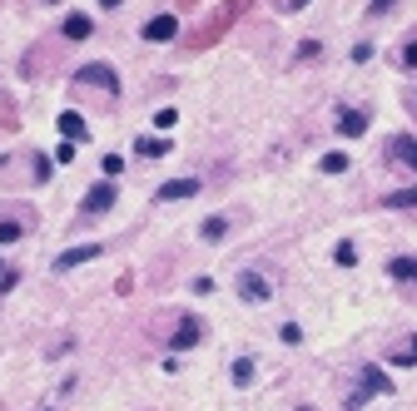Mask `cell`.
<instances>
[{
    "label": "cell",
    "mask_w": 417,
    "mask_h": 411,
    "mask_svg": "<svg viewBox=\"0 0 417 411\" xmlns=\"http://www.w3.org/2000/svg\"><path fill=\"white\" fill-rule=\"evenodd\" d=\"M194 342H199V322H194V317H184V322L174 327V347H194Z\"/></svg>",
    "instance_id": "12"
},
{
    "label": "cell",
    "mask_w": 417,
    "mask_h": 411,
    "mask_svg": "<svg viewBox=\"0 0 417 411\" xmlns=\"http://www.w3.org/2000/svg\"><path fill=\"white\" fill-rule=\"evenodd\" d=\"M90 35H94V20L90 15H70L65 20V40H90Z\"/></svg>",
    "instance_id": "10"
},
{
    "label": "cell",
    "mask_w": 417,
    "mask_h": 411,
    "mask_svg": "<svg viewBox=\"0 0 417 411\" xmlns=\"http://www.w3.org/2000/svg\"><path fill=\"white\" fill-rule=\"evenodd\" d=\"M393 6H397V0H373V15H378V10H393Z\"/></svg>",
    "instance_id": "25"
},
{
    "label": "cell",
    "mask_w": 417,
    "mask_h": 411,
    "mask_svg": "<svg viewBox=\"0 0 417 411\" xmlns=\"http://www.w3.org/2000/svg\"><path fill=\"white\" fill-rule=\"evenodd\" d=\"M60 134H65L70 144H80V139H85V120H80L75 109H65V114H60Z\"/></svg>",
    "instance_id": "9"
},
{
    "label": "cell",
    "mask_w": 417,
    "mask_h": 411,
    "mask_svg": "<svg viewBox=\"0 0 417 411\" xmlns=\"http://www.w3.org/2000/svg\"><path fill=\"white\" fill-rule=\"evenodd\" d=\"M397 282H417V258H393V268H388Z\"/></svg>",
    "instance_id": "13"
},
{
    "label": "cell",
    "mask_w": 417,
    "mask_h": 411,
    "mask_svg": "<svg viewBox=\"0 0 417 411\" xmlns=\"http://www.w3.org/2000/svg\"><path fill=\"white\" fill-rule=\"evenodd\" d=\"M80 80H90V85H104L110 94H120V80H115V70H104V65H85V70H80Z\"/></svg>",
    "instance_id": "6"
},
{
    "label": "cell",
    "mask_w": 417,
    "mask_h": 411,
    "mask_svg": "<svg viewBox=\"0 0 417 411\" xmlns=\"http://www.w3.org/2000/svg\"><path fill=\"white\" fill-rule=\"evenodd\" d=\"M110 203H115V184H94V189L85 194V208H80V213H90V218H94V213H104Z\"/></svg>",
    "instance_id": "1"
},
{
    "label": "cell",
    "mask_w": 417,
    "mask_h": 411,
    "mask_svg": "<svg viewBox=\"0 0 417 411\" xmlns=\"http://www.w3.org/2000/svg\"><path fill=\"white\" fill-rule=\"evenodd\" d=\"M362 391H383V396H388V391H393V382H388L378 367H362Z\"/></svg>",
    "instance_id": "11"
},
{
    "label": "cell",
    "mask_w": 417,
    "mask_h": 411,
    "mask_svg": "<svg viewBox=\"0 0 417 411\" xmlns=\"http://www.w3.org/2000/svg\"><path fill=\"white\" fill-rule=\"evenodd\" d=\"M298 6H308V0H293V10H298Z\"/></svg>",
    "instance_id": "27"
},
{
    "label": "cell",
    "mask_w": 417,
    "mask_h": 411,
    "mask_svg": "<svg viewBox=\"0 0 417 411\" xmlns=\"http://www.w3.org/2000/svg\"><path fill=\"white\" fill-rule=\"evenodd\" d=\"M278 337H283V342H298L303 332H298V322H283V327H278Z\"/></svg>",
    "instance_id": "22"
},
{
    "label": "cell",
    "mask_w": 417,
    "mask_h": 411,
    "mask_svg": "<svg viewBox=\"0 0 417 411\" xmlns=\"http://www.w3.org/2000/svg\"><path fill=\"white\" fill-rule=\"evenodd\" d=\"M99 6H104V10H115V6H120V0H99Z\"/></svg>",
    "instance_id": "26"
},
{
    "label": "cell",
    "mask_w": 417,
    "mask_h": 411,
    "mask_svg": "<svg viewBox=\"0 0 417 411\" xmlns=\"http://www.w3.org/2000/svg\"><path fill=\"white\" fill-rule=\"evenodd\" d=\"M174 120H179L174 109H160V114H154V124H160V129H174Z\"/></svg>",
    "instance_id": "21"
},
{
    "label": "cell",
    "mask_w": 417,
    "mask_h": 411,
    "mask_svg": "<svg viewBox=\"0 0 417 411\" xmlns=\"http://www.w3.org/2000/svg\"><path fill=\"white\" fill-rule=\"evenodd\" d=\"M343 168H348L343 154H328V159H323V173H343Z\"/></svg>",
    "instance_id": "19"
},
{
    "label": "cell",
    "mask_w": 417,
    "mask_h": 411,
    "mask_svg": "<svg viewBox=\"0 0 417 411\" xmlns=\"http://www.w3.org/2000/svg\"><path fill=\"white\" fill-rule=\"evenodd\" d=\"M179 30V15H154L149 25H144V40H154V45H160V40H169Z\"/></svg>",
    "instance_id": "5"
},
{
    "label": "cell",
    "mask_w": 417,
    "mask_h": 411,
    "mask_svg": "<svg viewBox=\"0 0 417 411\" xmlns=\"http://www.w3.org/2000/svg\"><path fill=\"white\" fill-rule=\"evenodd\" d=\"M239 298H243V303H269V282L258 277V273H243V277H239Z\"/></svg>",
    "instance_id": "2"
},
{
    "label": "cell",
    "mask_w": 417,
    "mask_h": 411,
    "mask_svg": "<svg viewBox=\"0 0 417 411\" xmlns=\"http://www.w3.org/2000/svg\"><path fill=\"white\" fill-rule=\"evenodd\" d=\"M338 129H343L348 139H358L362 129H368V114H362V109H343V114H338Z\"/></svg>",
    "instance_id": "7"
},
{
    "label": "cell",
    "mask_w": 417,
    "mask_h": 411,
    "mask_svg": "<svg viewBox=\"0 0 417 411\" xmlns=\"http://www.w3.org/2000/svg\"><path fill=\"white\" fill-rule=\"evenodd\" d=\"M90 258H99V243H80V248L60 253V258H55V273H65V268H75V263H90Z\"/></svg>",
    "instance_id": "4"
},
{
    "label": "cell",
    "mask_w": 417,
    "mask_h": 411,
    "mask_svg": "<svg viewBox=\"0 0 417 411\" xmlns=\"http://www.w3.org/2000/svg\"><path fill=\"white\" fill-rule=\"evenodd\" d=\"M199 194V179H169L160 184V203H174V199H194Z\"/></svg>",
    "instance_id": "3"
},
{
    "label": "cell",
    "mask_w": 417,
    "mask_h": 411,
    "mask_svg": "<svg viewBox=\"0 0 417 411\" xmlns=\"http://www.w3.org/2000/svg\"><path fill=\"white\" fill-rule=\"evenodd\" d=\"M393 362H417V342H412V347H402V352H397Z\"/></svg>",
    "instance_id": "23"
},
{
    "label": "cell",
    "mask_w": 417,
    "mask_h": 411,
    "mask_svg": "<svg viewBox=\"0 0 417 411\" xmlns=\"http://www.w3.org/2000/svg\"><path fill=\"white\" fill-rule=\"evenodd\" d=\"M20 238V223L15 218H0V243H15Z\"/></svg>",
    "instance_id": "18"
},
{
    "label": "cell",
    "mask_w": 417,
    "mask_h": 411,
    "mask_svg": "<svg viewBox=\"0 0 417 411\" xmlns=\"http://www.w3.org/2000/svg\"><path fill=\"white\" fill-rule=\"evenodd\" d=\"M338 263L353 268V263H358V248H353V243H338Z\"/></svg>",
    "instance_id": "20"
},
{
    "label": "cell",
    "mask_w": 417,
    "mask_h": 411,
    "mask_svg": "<svg viewBox=\"0 0 417 411\" xmlns=\"http://www.w3.org/2000/svg\"><path fill=\"white\" fill-rule=\"evenodd\" d=\"M169 149V139H139V154L144 159H154V154H164Z\"/></svg>",
    "instance_id": "16"
},
{
    "label": "cell",
    "mask_w": 417,
    "mask_h": 411,
    "mask_svg": "<svg viewBox=\"0 0 417 411\" xmlns=\"http://www.w3.org/2000/svg\"><path fill=\"white\" fill-rule=\"evenodd\" d=\"M234 382H239V387H248V382H253V362H248V357H239V362H234Z\"/></svg>",
    "instance_id": "15"
},
{
    "label": "cell",
    "mask_w": 417,
    "mask_h": 411,
    "mask_svg": "<svg viewBox=\"0 0 417 411\" xmlns=\"http://www.w3.org/2000/svg\"><path fill=\"white\" fill-rule=\"evenodd\" d=\"M224 233H229V223H224V218H208V223H204V238H208V243L224 238Z\"/></svg>",
    "instance_id": "17"
},
{
    "label": "cell",
    "mask_w": 417,
    "mask_h": 411,
    "mask_svg": "<svg viewBox=\"0 0 417 411\" xmlns=\"http://www.w3.org/2000/svg\"><path fill=\"white\" fill-rule=\"evenodd\" d=\"M412 109H417V89H412Z\"/></svg>",
    "instance_id": "28"
},
{
    "label": "cell",
    "mask_w": 417,
    "mask_h": 411,
    "mask_svg": "<svg viewBox=\"0 0 417 411\" xmlns=\"http://www.w3.org/2000/svg\"><path fill=\"white\" fill-rule=\"evenodd\" d=\"M402 65H417V45H407V50H402Z\"/></svg>",
    "instance_id": "24"
},
{
    "label": "cell",
    "mask_w": 417,
    "mask_h": 411,
    "mask_svg": "<svg viewBox=\"0 0 417 411\" xmlns=\"http://www.w3.org/2000/svg\"><path fill=\"white\" fill-rule=\"evenodd\" d=\"M393 159H402L412 173H417V139H407V134H397L393 139Z\"/></svg>",
    "instance_id": "8"
},
{
    "label": "cell",
    "mask_w": 417,
    "mask_h": 411,
    "mask_svg": "<svg viewBox=\"0 0 417 411\" xmlns=\"http://www.w3.org/2000/svg\"><path fill=\"white\" fill-rule=\"evenodd\" d=\"M383 203H388V208H417V189H397V194H388Z\"/></svg>",
    "instance_id": "14"
}]
</instances>
